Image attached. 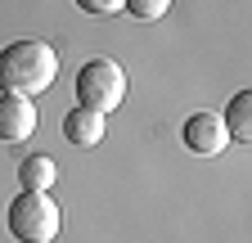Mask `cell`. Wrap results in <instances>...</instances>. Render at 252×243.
I'll return each instance as SVG.
<instances>
[{
    "label": "cell",
    "instance_id": "2",
    "mask_svg": "<svg viewBox=\"0 0 252 243\" xmlns=\"http://www.w3.org/2000/svg\"><path fill=\"white\" fill-rule=\"evenodd\" d=\"M5 221H9V234H14L18 243H54V234H59V225H63L59 203H54L50 194H41V189H23V194L9 203Z\"/></svg>",
    "mask_w": 252,
    "mask_h": 243
},
{
    "label": "cell",
    "instance_id": "3",
    "mask_svg": "<svg viewBox=\"0 0 252 243\" xmlns=\"http://www.w3.org/2000/svg\"><path fill=\"white\" fill-rule=\"evenodd\" d=\"M77 108H90V113H113L122 99H126V72L117 59H90V63H81L77 72Z\"/></svg>",
    "mask_w": 252,
    "mask_h": 243
},
{
    "label": "cell",
    "instance_id": "6",
    "mask_svg": "<svg viewBox=\"0 0 252 243\" xmlns=\"http://www.w3.org/2000/svg\"><path fill=\"white\" fill-rule=\"evenodd\" d=\"M104 131H108V117H104V113L72 108L68 117H63V140H68V144L90 149V144H99V140H104Z\"/></svg>",
    "mask_w": 252,
    "mask_h": 243
},
{
    "label": "cell",
    "instance_id": "5",
    "mask_svg": "<svg viewBox=\"0 0 252 243\" xmlns=\"http://www.w3.org/2000/svg\"><path fill=\"white\" fill-rule=\"evenodd\" d=\"M36 126H41V113H36L32 99H23V95H0V140H5V144L27 140Z\"/></svg>",
    "mask_w": 252,
    "mask_h": 243
},
{
    "label": "cell",
    "instance_id": "9",
    "mask_svg": "<svg viewBox=\"0 0 252 243\" xmlns=\"http://www.w3.org/2000/svg\"><path fill=\"white\" fill-rule=\"evenodd\" d=\"M122 9L131 14L135 23H158V18L171 9V0H122Z\"/></svg>",
    "mask_w": 252,
    "mask_h": 243
},
{
    "label": "cell",
    "instance_id": "1",
    "mask_svg": "<svg viewBox=\"0 0 252 243\" xmlns=\"http://www.w3.org/2000/svg\"><path fill=\"white\" fill-rule=\"evenodd\" d=\"M59 77V54L45 41H9L0 50V95H45Z\"/></svg>",
    "mask_w": 252,
    "mask_h": 243
},
{
    "label": "cell",
    "instance_id": "8",
    "mask_svg": "<svg viewBox=\"0 0 252 243\" xmlns=\"http://www.w3.org/2000/svg\"><path fill=\"white\" fill-rule=\"evenodd\" d=\"M54 176H59V167H54V158L50 153H32V158H23V167H18V180H23V189H50L54 185Z\"/></svg>",
    "mask_w": 252,
    "mask_h": 243
},
{
    "label": "cell",
    "instance_id": "10",
    "mask_svg": "<svg viewBox=\"0 0 252 243\" xmlns=\"http://www.w3.org/2000/svg\"><path fill=\"white\" fill-rule=\"evenodd\" d=\"M72 5L81 14H94V18H104V14H117L122 9V0H72Z\"/></svg>",
    "mask_w": 252,
    "mask_h": 243
},
{
    "label": "cell",
    "instance_id": "7",
    "mask_svg": "<svg viewBox=\"0 0 252 243\" xmlns=\"http://www.w3.org/2000/svg\"><path fill=\"white\" fill-rule=\"evenodd\" d=\"M220 126H225V135L239 140V144L252 140V90H239V95L230 99L225 117H220Z\"/></svg>",
    "mask_w": 252,
    "mask_h": 243
},
{
    "label": "cell",
    "instance_id": "4",
    "mask_svg": "<svg viewBox=\"0 0 252 243\" xmlns=\"http://www.w3.org/2000/svg\"><path fill=\"white\" fill-rule=\"evenodd\" d=\"M180 140H185L189 153H198V158H216L220 149L230 144V135H225L216 113H189L185 126H180Z\"/></svg>",
    "mask_w": 252,
    "mask_h": 243
}]
</instances>
